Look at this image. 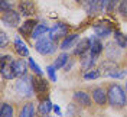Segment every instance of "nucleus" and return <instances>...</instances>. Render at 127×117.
I'll list each match as a JSON object with an SVG mask.
<instances>
[{
  "label": "nucleus",
  "instance_id": "3",
  "mask_svg": "<svg viewBox=\"0 0 127 117\" xmlns=\"http://www.w3.org/2000/svg\"><path fill=\"white\" fill-rule=\"evenodd\" d=\"M35 49H36V52H39L40 55H51V54L55 52L56 42L51 38L49 33H46L45 36H42L40 39L36 40V43H35Z\"/></svg>",
  "mask_w": 127,
  "mask_h": 117
},
{
  "label": "nucleus",
  "instance_id": "33",
  "mask_svg": "<svg viewBox=\"0 0 127 117\" xmlns=\"http://www.w3.org/2000/svg\"><path fill=\"white\" fill-rule=\"evenodd\" d=\"M54 111H55V113L58 114V116H61V109H59L58 106H54Z\"/></svg>",
  "mask_w": 127,
  "mask_h": 117
},
{
  "label": "nucleus",
  "instance_id": "25",
  "mask_svg": "<svg viewBox=\"0 0 127 117\" xmlns=\"http://www.w3.org/2000/svg\"><path fill=\"white\" fill-rule=\"evenodd\" d=\"M114 42L120 48H127V35L121 33L120 31H114Z\"/></svg>",
  "mask_w": 127,
  "mask_h": 117
},
{
  "label": "nucleus",
  "instance_id": "4",
  "mask_svg": "<svg viewBox=\"0 0 127 117\" xmlns=\"http://www.w3.org/2000/svg\"><path fill=\"white\" fill-rule=\"evenodd\" d=\"M32 82H33V90L35 94L39 100L48 98V94H49V82L43 77L40 75H32Z\"/></svg>",
  "mask_w": 127,
  "mask_h": 117
},
{
  "label": "nucleus",
  "instance_id": "12",
  "mask_svg": "<svg viewBox=\"0 0 127 117\" xmlns=\"http://www.w3.org/2000/svg\"><path fill=\"white\" fill-rule=\"evenodd\" d=\"M93 29H94V33L98 38H107L108 35L113 33V28H111V26H107L104 22L95 23L94 26H93Z\"/></svg>",
  "mask_w": 127,
  "mask_h": 117
},
{
  "label": "nucleus",
  "instance_id": "21",
  "mask_svg": "<svg viewBox=\"0 0 127 117\" xmlns=\"http://www.w3.org/2000/svg\"><path fill=\"white\" fill-rule=\"evenodd\" d=\"M95 59H97V58H94L90 52H88L85 56H82V58H81V67H82V70L85 71V72L91 71L93 70V67H94Z\"/></svg>",
  "mask_w": 127,
  "mask_h": 117
},
{
  "label": "nucleus",
  "instance_id": "26",
  "mask_svg": "<svg viewBox=\"0 0 127 117\" xmlns=\"http://www.w3.org/2000/svg\"><path fill=\"white\" fill-rule=\"evenodd\" d=\"M68 54L66 52H62V54H59L58 56H56L55 62H54V67H55L56 70H61L62 67H65V64L68 62Z\"/></svg>",
  "mask_w": 127,
  "mask_h": 117
},
{
  "label": "nucleus",
  "instance_id": "27",
  "mask_svg": "<svg viewBox=\"0 0 127 117\" xmlns=\"http://www.w3.org/2000/svg\"><path fill=\"white\" fill-rule=\"evenodd\" d=\"M28 64H29L31 70L33 71V72H35V75H40V77H42V74H43V72H42V70H40V67H39V65H38L36 62H35V61H33L32 58H29Z\"/></svg>",
  "mask_w": 127,
  "mask_h": 117
},
{
  "label": "nucleus",
  "instance_id": "16",
  "mask_svg": "<svg viewBox=\"0 0 127 117\" xmlns=\"http://www.w3.org/2000/svg\"><path fill=\"white\" fill-rule=\"evenodd\" d=\"M12 67L15 70L16 77H23L28 72V64L25 62L23 59H13L12 61Z\"/></svg>",
  "mask_w": 127,
  "mask_h": 117
},
{
  "label": "nucleus",
  "instance_id": "2",
  "mask_svg": "<svg viewBox=\"0 0 127 117\" xmlns=\"http://www.w3.org/2000/svg\"><path fill=\"white\" fill-rule=\"evenodd\" d=\"M15 93L20 98H31L33 95V93H35L32 77H29V75L19 77V79L16 81V84H15Z\"/></svg>",
  "mask_w": 127,
  "mask_h": 117
},
{
  "label": "nucleus",
  "instance_id": "35",
  "mask_svg": "<svg viewBox=\"0 0 127 117\" xmlns=\"http://www.w3.org/2000/svg\"><path fill=\"white\" fill-rule=\"evenodd\" d=\"M75 1H77V3H79V1H81V0H75Z\"/></svg>",
  "mask_w": 127,
  "mask_h": 117
},
{
  "label": "nucleus",
  "instance_id": "29",
  "mask_svg": "<svg viewBox=\"0 0 127 117\" xmlns=\"http://www.w3.org/2000/svg\"><path fill=\"white\" fill-rule=\"evenodd\" d=\"M100 75L101 74H100L98 70H91V71H88V72L84 74V79H95V78H98Z\"/></svg>",
  "mask_w": 127,
  "mask_h": 117
},
{
  "label": "nucleus",
  "instance_id": "6",
  "mask_svg": "<svg viewBox=\"0 0 127 117\" xmlns=\"http://www.w3.org/2000/svg\"><path fill=\"white\" fill-rule=\"evenodd\" d=\"M17 6H19L17 12L25 17H31L38 13V6H36L35 0H20Z\"/></svg>",
  "mask_w": 127,
  "mask_h": 117
},
{
  "label": "nucleus",
  "instance_id": "23",
  "mask_svg": "<svg viewBox=\"0 0 127 117\" xmlns=\"http://www.w3.org/2000/svg\"><path fill=\"white\" fill-rule=\"evenodd\" d=\"M15 49H16V52L20 55V56H29V49H28V46L25 45V42H22L19 38H16L15 39Z\"/></svg>",
  "mask_w": 127,
  "mask_h": 117
},
{
  "label": "nucleus",
  "instance_id": "20",
  "mask_svg": "<svg viewBox=\"0 0 127 117\" xmlns=\"http://www.w3.org/2000/svg\"><path fill=\"white\" fill-rule=\"evenodd\" d=\"M49 28H48L45 23H38V26L35 28V31H33V33H32V39H35V40H38V39H40L42 36H45L46 33H49Z\"/></svg>",
  "mask_w": 127,
  "mask_h": 117
},
{
  "label": "nucleus",
  "instance_id": "10",
  "mask_svg": "<svg viewBox=\"0 0 127 117\" xmlns=\"http://www.w3.org/2000/svg\"><path fill=\"white\" fill-rule=\"evenodd\" d=\"M36 26H38V22L35 19H28L25 23H22V26H19V33L25 38H31Z\"/></svg>",
  "mask_w": 127,
  "mask_h": 117
},
{
  "label": "nucleus",
  "instance_id": "19",
  "mask_svg": "<svg viewBox=\"0 0 127 117\" xmlns=\"http://www.w3.org/2000/svg\"><path fill=\"white\" fill-rule=\"evenodd\" d=\"M52 109H54V106H52L51 100H49V98H43V100H40V103L38 104V114H39L40 117H45L51 113Z\"/></svg>",
  "mask_w": 127,
  "mask_h": 117
},
{
  "label": "nucleus",
  "instance_id": "34",
  "mask_svg": "<svg viewBox=\"0 0 127 117\" xmlns=\"http://www.w3.org/2000/svg\"><path fill=\"white\" fill-rule=\"evenodd\" d=\"M126 93H127V81H126Z\"/></svg>",
  "mask_w": 127,
  "mask_h": 117
},
{
  "label": "nucleus",
  "instance_id": "15",
  "mask_svg": "<svg viewBox=\"0 0 127 117\" xmlns=\"http://www.w3.org/2000/svg\"><path fill=\"white\" fill-rule=\"evenodd\" d=\"M1 77L4 78V79H13L16 77L15 74V70H13V67H12V62H7V61H4V59H1Z\"/></svg>",
  "mask_w": 127,
  "mask_h": 117
},
{
  "label": "nucleus",
  "instance_id": "17",
  "mask_svg": "<svg viewBox=\"0 0 127 117\" xmlns=\"http://www.w3.org/2000/svg\"><path fill=\"white\" fill-rule=\"evenodd\" d=\"M36 113H38V109L35 107L33 101H28L19 110V117H35Z\"/></svg>",
  "mask_w": 127,
  "mask_h": 117
},
{
  "label": "nucleus",
  "instance_id": "8",
  "mask_svg": "<svg viewBox=\"0 0 127 117\" xmlns=\"http://www.w3.org/2000/svg\"><path fill=\"white\" fill-rule=\"evenodd\" d=\"M91 95H93V100L97 106L100 107H104L107 103H108V95H107V90L103 88V87H95L91 91Z\"/></svg>",
  "mask_w": 127,
  "mask_h": 117
},
{
  "label": "nucleus",
  "instance_id": "13",
  "mask_svg": "<svg viewBox=\"0 0 127 117\" xmlns=\"http://www.w3.org/2000/svg\"><path fill=\"white\" fill-rule=\"evenodd\" d=\"M74 101L82 106V107H91V97L85 91H75L74 93Z\"/></svg>",
  "mask_w": 127,
  "mask_h": 117
},
{
  "label": "nucleus",
  "instance_id": "7",
  "mask_svg": "<svg viewBox=\"0 0 127 117\" xmlns=\"http://www.w3.org/2000/svg\"><path fill=\"white\" fill-rule=\"evenodd\" d=\"M69 26L66 23H62V22H56L52 28H51V31H49V35H51V38L54 39V40H58V39L61 38H65V36H68L69 33Z\"/></svg>",
  "mask_w": 127,
  "mask_h": 117
},
{
  "label": "nucleus",
  "instance_id": "9",
  "mask_svg": "<svg viewBox=\"0 0 127 117\" xmlns=\"http://www.w3.org/2000/svg\"><path fill=\"white\" fill-rule=\"evenodd\" d=\"M90 48H91V40H90V38L81 39L78 43L75 45L74 55H75V56H79V58H82V56H85V55L90 52Z\"/></svg>",
  "mask_w": 127,
  "mask_h": 117
},
{
  "label": "nucleus",
  "instance_id": "28",
  "mask_svg": "<svg viewBox=\"0 0 127 117\" xmlns=\"http://www.w3.org/2000/svg\"><path fill=\"white\" fill-rule=\"evenodd\" d=\"M119 13L124 19H127V0H120L119 1Z\"/></svg>",
  "mask_w": 127,
  "mask_h": 117
},
{
  "label": "nucleus",
  "instance_id": "24",
  "mask_svg": "<svg viewBox=\"0 0 127 117\" xmlns=\"http://www.w3.org/2000/svg\"><path fill=\"white\" fill-rule=\"evenodd\" d=\"M0 117H15V107L9 103H3L0 107Z\"/></svg>",
  "mask_w": 127,
  "mask_h": 117
},
{
  "label": "nucleus",
  "instance_id": "11",
  "mask_svg": "<svg viewBox=\"0 0 127 117\" xmlns=\"http://www.w3.org/2000/svg\"><path fill=\"white\" fill-rule=\"evenodd\" d=\"M79 4L88 15H95L100 12V0H81Z\"/></svg>",
  "mask_w": 127,
  "mask_h": 117
},
{
  "label": "nucleus",
  "instance_id": "30",
  "mask_svg": "<svg viewBox=\"0 0 127 117\" xmlns=\"http://www.w3.org/2000/svg\"><path fill=\"white\" fill-rule=\"evenodd\" d=\"M55 67L54 65H49V67H46V72H48V77H49V79L51 81H54V82H56V74H55Z\"/></svg>",
  "mask_w": 127,
  "mask_h": 117
},
{
  "label": "nucleus",
  "instance_id": "5",
  "mask_svg": "<svg viewBox=\"0 0 127 117\" xmlns=\"http://www.w3.org/2000/svg\"><path fill=\"white\" fill-rule=\"evenodd\" d=\"M20 13L13 9H9L6 12H1V22L9 28H17L20 23Z\"/></svg>",
  "mask_w": 127,
  "mask_h": 117
},
{
  "label": "nucleus",
  "instance_id": "14",
  "mask_svg": "<svg viewBox=\"0 0 127 117\" xmlns=\"http://www.w3.org/2000/svg\"><path fill=\"white\" fill-rule=\"evenodd\" d=\"M90 40H91V48H90V54L93 55L94 58H98L100 55H101V52H103V43H101V40H100V38L95 35V36H91L90 38Z\"/></svg>",
  "mask_w": 127,
  "mask_h": 117
},
{
  "label": "nucleus",
  "instance_id": "1",
  "mask_svg": "<svg viewBox=\"0 0 127 117\" xmlns=\"http://www.w3.org/2000/svg\"><path fill=\"white\" fill-rule=\"evenodd\" d=\"M107 95H108V104L116 109H123L127 104V93L120 84H108L107 87Z\"/></svg>",
  "mask_w": 127,
  "mask_h": 117
},
{
  "label": "nucleus",
  "instance_id": "18",
  "mask_svg": "<svg viewBox=\"0 0 127 117\" xmlns=\"http://www.w3.org/2000/svg\"><path fill=\"white\" fill-rule=\"evenodd\" d=\"M78 38H79V35L78 33H69L68 36H65L64 38V40L61 42V49H64V51H66V49H69V48H72V46H75L78 42Z\"/></svg>",
  "mask_w": 127,
  "mask_h": 117
},
{
  "label": "nucleus",
  "instance_id": "32",
  "mask_svg": "<svg viewBox=\"0 0 127 117\" xmlns=\"http://www.w3.org/2000/svg\"><path fill=\"white\" fill-rule=\"evenodd\" d=\"M7 42H9V39H7V36H6V33H4V32H0V48H1V49L6 48L7 46Z\"/></svg>",
  "mask_w": 127,
  "mask_h": 117
},
{
  "label": "nucleus",
  "instance_id": "31",
  "mask_svg": "<svg viewBox=\"0 0 127 117\" xmlns=\"http://www.w3.org/2000/svg\"><path fill=\"white\" fill-rule=\"evenodd\" d=\"M0 9H1V12L12 9V0H0Z\"/></svg>",
  "mask_w": 127,
  "mask_h": 117
},
{
  "label": "nucleus",
  "instance_id": "22",
  "mask_svg": "<svg viewBox=\"0 0 127 117\" xmlns=\"http://www.w3.org/2000/svg\"><path fill=\"white\" fill-rule=\"evenodd\" d=\"M120 49H121V48H120L117 43H108V45H107V58H108L110 61L114 59V58H119L120 55H121Z\"/></svg>",
  "mask_w": 127,
  "mask_h": 117
}]
</instances>
